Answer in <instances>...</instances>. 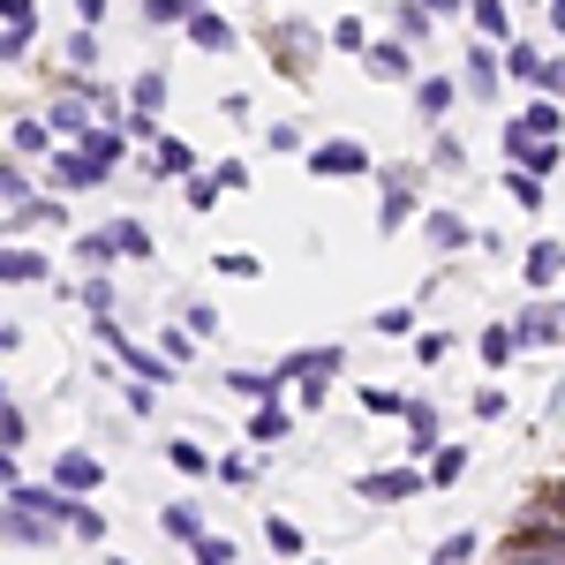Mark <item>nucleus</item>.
<instances>
[{
  "mask_svg": "<svg viewBox=\"0 0 565 565\" xmlns=\"http://www.w3.org/2000/svg\"><path fill=\"white\" fill-rule=\"evenodd\" d=\"M340 362H348L340 348H302V354H287V362H279V377L295 385V399H302V407H324V377H332Z\"/></svg>",
  "mask_w": 565,
  "mask_h": 565,
  "instance_id": "f257e3e1",
  "label": "nucleus"
},
{
  "mask_svg": "<svg viewBox=\"0 0 565 565\" xmlns=\"http://www.w3.org/2000/svg\"><path fill=\"white\" fill-rule=\"evenodd\" d=\"M0 543H31V551H45V543H61V521H45V513H31V505H0Z\"/></svg>",
  "mask_w": 565,
  "mask_h": 565,
  "instance_id": "f03ea898",
  "label": "nucleus"
},
{
  "mask_svg": "<svg viewBox=\"0 0 565 565\" xmlns=\"http://www.w3.org/2000/svg\"><path fill=\"white\" fill-rule=\"evenodd\" d=\"M309 174H324V181L370 174V151H362L354 136H332V143H317V151H309Z\"/></svg>",
  "mask_w": 565,
  "mask_h": 565,
  "instance_id": "7ed1b4c3",
  "label": "nucleus"
},
{
  "mask_svg": "<svg viewBox=\"0 0 565 565\" xmlns=\"http://www.w3.org/2000/svg\"><path fill=\"white\" fill-rule=\"evenodd\" d=\"M505 151H513V167H527V174H543V181L558 174V159H565V151H558V143H551V136H527L521 121L505 129Z\"/></svg>",
  "mask_w": 565,
  "mask_h": 565,
  "instance_id": "20e7f679",
  "label": "nucleus"
},
{
  "mask_svg": "<svg viewBox=\"0 0 565 565\" xmlns=\"http://www.w3.org/2000/svg\"><path fill=\"white\" fill-rule=\"evenodd\" d=\"M181 31H189V45H204V53H234V23L218 15L212 0H196V8L181 15Z\"/></svg>",
  "mask_w": 565,
  "mask_h": 565,
  "instance_id": "39448f33",
  "label": "nucleus"
},
{
  "mask_svg": "<svg viewBox=\"0 0 565 565\" xmlns=\"http://www.w3.org/2000/svg\"><path fill=\"white\" fill-rule=\"evenodd\" d=\"M558 340H565V302H535L513 324V348H558Z\"/></svg>",
  "mask_w": 565,
  "mask_h": 565,
  "instance_id": "423d86ee",
  "label": "nucleus"
},
{
  "mask_svg": "<svg viewBox=\"0 0 565 565\" xmlns=\"http://www.w3.org/2000/svg\"><path fill=\"white\" fill-rule=\"evenodd\" d=\"M430 482L423 468H377V476H362V498H377V505H399V498H423Z\"/></svg>",
  "mask_w": 565,
  "mask_h": 565,
  "instance_id": "0eeeda50",
  "label": "nucleus"
},
{
  "mask_svg": "<svg viewBox=\"0 0 565 565\" xmlns=\"http://www.w3.org/2000/svg\"><path fill=\"white\" fill-rule=\"evenodd\" d=\"M377 218H385V234H399V226L415 218V167H392L385 174V204H377Z\"/></svg>",
  "mask_w": 565,
  "mask_h": 565,
  "instance_id": "6e6552de",
  "label": "nucleus"
},
{
  "mask_svg": "<svg viewBox=\"0 0 565 565\" xmlns=\"http://www.w3.org/2000/svg\"><path fill=\"white\" fill-rule=\"evenodd\" d=\"M399 423H407V445H415V460L445 445V415H437L430 399H407V407H399Z\"/></svg>",
  "mask_w": 565,
  "mask_h": 565,
  "instance_id": "1a4fd4ad",
  "label": "nucleus"
},
{
  "mask_svg": "<svg viewBox=\"0 0 565 565\" xmlns=\"http://www.w3.org/2000/svg\"><path fill=\"white\" fill-rule=\"evenodd\" d=\"M45 129H53V136H84V129H90V90L61 84V98L45 106Z\"/></svg>",
  "mask_w": 565,
  "mask_h": 565,
  "instance_id": "9d476101",
  "label": "nucleus"
},
{
  "mask_svg": "<svg viewBox=\"0 0 565 565\" xmlns=\"http://www.w3.org/2000/svg\"><path fill=\"white\" fill-rule=\"evenodd\" d=\"M114 167H98L90 151H53V189H98Z\"/></svg>",
  "mask_w": 565,
  "mask_h": 565,
  "instance_id": "9b49d317",
  "label": "nucleus"
},
{
  "mask_svg": "<svg viewBox=\"0 0 565 565\" xmlns=\"http://www.w3.org/2000/svg\"><path fill=\"white\" fill-rule=\"evenodd\" d=\"M498 84H505V53L476 39V53H468V90L476 98H498Z\"/></svg>",
  "mask_w": 565,
  "mask_h": 565,
  "instance_id": "f8f14e48",
  "label": "nucleus"
},
{
  "mask_svg": "<svg viewBox=\"0 0 565 565\" xmlns=\"http://www.w3.org/2000/svg\"><path fill=\"white\" fill-rule=\"evenodd\" d=\"M0 279H8V287H45L53 264H45L39 249H0Z\"/></svg>",
  "mask_w": 565,
  "mask_h": 565,
  "instance_id": "ddd939ff",
  "label": "nucleus"
},
{
  "mask_svg": "<svg viewBox=\"0 0 565 565\" xmlns=\"http://www.w3.org/2000/svg\"><path fill=\"white\" fill-rule=\"evenodd\" d=\"M527 287H535V295H543V287H551V279H558L565 271V242H551V234H543V242H535V249H527Z\"/></svg>",
  "mask_w": 565,
  "mask_h": 565,
  "instance_id": "4468645a",
  "label": "nucleus"
},
{
  "mask_svg": "<svg viewBox=\"0 0 565 565\" xmlns=\"http://www.w3.org/2000/svg\"><path fill=\"white\" fill-rule=\"evenodd\" d=\"M53 482H61V490H76V498H84V490H98V482H106V468H98V460H90V452H61V468H53Z\"/></svg>",
  "mask_w": 565,
  "mask_h": 565,
  "instance_id": "2eb2a0df",
  "label": "nucleus"
},
{
  "mask_svg": "<svg viewBox=\"0 0 565 565\" xmlns=\"http://www.w3.org/2000/svg\"><path fill=\"white\" fill-rule=\"evenodd\" d=\"M151 174H159V181H174V174H196V151H189L181 136H159V143H151Z\"/></svg>",
  "mask_w": 565,
  "mask_h": 565,
  "instance_id": "dca6fc26",
  "label": "nucleus"
},
{
  "mask_svg": "<svg viewBox=\"0 0 565 565\" xmlns=\"http://www.w3.org/2000/svg\"><path fill=\"white\" fill-rule=\"evenodd\" d=\"M76 143H84L98 167H121V159H129V136H121V129H106V121H90V129L76 136Z\"/></svg>",
  "mask_w": 565,
  "mask_h": 565,
  "instance_id": "f3484780",
  "label": "nucleus"
},
{
  "mask_svg": "<svg viewBox=\"0 0 565 565\" xmlns=\"http://www.w3.org/2000/svg\"><path fill=\"white\" fill-rule=\"evenodd\" d=\"M287 430H295V415L279 407V392H271V399H257V415H249V437H257V445H279Z\"/></svg>",
  "mask_w": 565,
  "mask_h": 565,
  "instance_id": "a211bd4d",
  "label": "nucleus"
},
{
  "mask_svg": "<svg viewBox=\"0 0 565 565\" xmlns=\"http://www.w3.org/2000/svg\"><path fill=\"white\" fill-rule=\"evenodd\" d=\"M8 143H15V159H45V151H53V129H45V114H23V121L8 129Z\"/></svg>",
  "mask_w": 565,
  "mask_h": 565,
  "instance_id": "6ab92c4d",
  "label": "nucleus"
},
{
  "mask_svg": "<svg viewBox=\"0 0 565 565\" xmlns=\"http://www.w3.org/2000/svg\"><path fill=\"white\" fill-rule=\"evenodd\" d=\"M423 234H430V249H468V242H476L460 212H430V218H423Z\"/></svg>",
  "mask_w": 565,
  "mask_h": 565,
  "instance_id": "aec40b11",
  "label": "nucleus"
},
{
  "mask_svg": "<svg viewBox=\"0 0 565 565\" xmlns=\"http://www.w3.org/2000/svg\"><path fill=\"white\" fill-rule=\"evenodd\" d=\"M460 476H468V445H437V452H430V476H423V482H430V490H452Z\"/></svg>",
  "mask_w": 565,
  "mask_h": 565,
  "instance_id": "412c9836",
  "label": "nucleus"
},
{
  "mask_svg": "<svg viewBox=\"0 0 565 565\" xmlns=\"http://www.w3.org/2000/svg\"><path fill=\"white\" fill-rule=\"evenodd\" d=\"M271 53H279V61H302V68H309V53H317L309 23H271Z\"/></svg>",
  "mask_w": 565,
  "mask_h": 565,
  "instance_id": "4be33fe9",
  "label": "nucleus"
},
{
  "mask_svg": "<svg viewBox=\"0 0 565 565\" xmlns=\"http://www.w3.org/2000/svg\"><path fill=\"white\" fill-rule=\"evenodd\" d=\"M362 61L377 68V76H407L415 68V53H407V39H385V45H362Z\"/></svg>",
  "mask_w": 565,
  "mask_h": 565,
  "instance_id": "5701e85b",
  "label": "nucleus"
},
{
  "mask_svg": "<svg viewBox=\"0 0 565 565\" xmlns=\"http://www.w3.org/2000/svg\"><path fill=\"white\" fill-rule=\"evenodd\" d=\"M521 129L527 136H558L565 129V114H558V98H551V90H535V106L521 114Z\"/></svg>",
  "mask_w": 565,
  "mask_h": 565,
  "instance_id": "b1692460",
  "label": "nucleus"
},
{
  "mask_svg": "<svg viewBox=\"0 0 565 565\" xmlns=\"http://www.w3.org/2000/svg\"><path fill=\"white\" fill-rule=\"evenodd\" d=\"M452 98H460V90L445 84V76H423V84H415V106H423L430 121H445V114H452Z\"/></svg>",
  "mask_w": 565,
  "mask_h": 565,
  "instance_id": "393cba45",
  "label": "nucleus"
},
{
  "mask_svg": "<svg viewBox=\"0 0 565 565\" xmlns=\"http://www.w3.org/2000/svg\"><path fill=\"white\" fill-rule=\"evenodd\" d=\"M159 527H167L174 543H196V535H204V513H196V505L181 498V505H167V513H159Z\"/></svg>",
  "mask_w": 565,
  "mask_h": 565,
  "instance_id": "a878e982",
  "label": "nucleus"
},
{
  "mask_svg": "<svg viewBox=\"0 0 565 565\" xmlns=\"http://www.w3.org/2000/svg\"><path fill=\"white\" fill-rule=\"evenodd\" d=\"M535 76H543V53H535V45H505V84L535 90Z\"/></svg>",
  "mask_w": 565,
  "mask_h": 565,
  "instance_id": "bb28decb",
  "label": "nucleus"
},
{
  "mask_svg": "<svg viewBox=\"0 0 565 565\" xmlns=\"http://www.w3.org/2000/svg\"><path fill=\"white\" fill-rule=\"evenodd\" d=\"M226 385L242 392V399H271V392L287 385V377H279V370H234V377H226Z\"/></svg>",
  "mask_w": 565,
  "mask_h": 565,
  "instance_id": "cd10ccee",
  "label": "nucleus"
},
{
  "mask_svg": "<svg viewBox=\"0 0 565 565\" xmlns=\"http://www.w3.org/2000/svg\"><path fill=\"white\" fill-rule=\"evenodd\" d=\"M76 257H84L90 271H106V264L121 257V249H114V226H98V234H84V242H76Z\"/></svg>",
  "mask_w": 565,
  "mask_h": 565,
  "instance_id": "c85d7f7f",
  "label": "nucleus"
},
{
  "mask_svg": "<svg viewBox=\"0 0 565 565\" xmlns=\"http://www.w3.org/2000/svg\"><path fill=\"white\" fill-rule=\"evenodd\" d=\"M505 189H513V204H521V212H543V174L513 167V174H505Z\"/></svg>",
  "mask_w": 565,
  "mask_h": 565,
  "instance_id": "c756f323",
  "label": "nucleus"
},
{
  "mask_svg": "<svg viewBox=\"0 0 565 565\" xmlns=\"http://www.w3.org/2000/svg\"><path fill=\"white\" fill-rule=\"evenodd\" d=\"M167 460H174L181 476H212V452H204V445H189V437H174V445H167Z\"/></svg>",
  "mask_w": 565,
  "mask_h": 565,
  "instance_id": "7c9ffc66",
  "label": "nucleus"
},
{
  "mask_svg": "<svg viewBox=\"0 0 565 565\" xmlns=\"http://www.w3.org/2000/svg\"><path fill=\"white\" fill-rule=\"evenodd\" d=\"M264 543H271L279 558H302V527H295V521H279V513L264 521Z\"/></svg>",
  "mask_w": 565,
  "mask_h": 565,
  "instance_id": "2f4dec72",
  "label": "nucleus"
},
{
  "mask_svg": "<svg viewBox=\"0 0 565 565\" xmlns=\"http://www.w3.org/2000/svg\"><path fill=\"white\" fill-rule=\"evenodd\" d=\"M476 31L482 39H505V31H513V8H505V0H476Z\"/></svg>",
  "mask_w": 565,
  "mask_h": 565,
  "instance_id": "473e14b6",
  "label": "nucleus"
},
{
  "mask_svg": "<svg viewBox=\"0 0 565 565\" xmlns=\"http://www.w3.org/2000/svg\"><path fill=\"white\" fill-rule=\"evenodd\" d=\"M513 324H482V362H490V370H498V362H513Z\"/></svg>",
  "mask_w": 565,
  "mask_h": 565,
  "instance_id": "72a5a7b5",
  "label": "nucleus"
},
{
  "mask_svg": "<svg viewBox=\"0 0 565 565\" xmlns=\"http://www.w3.org/2000/svg\"><path fill=\"white\" fill-rule=\"evenodd\" d=\"M114 249H121L129 264H143V257H151V234H143L136 218H121V226H114Z\"/></svg>",
  "mask_w": 565,
  "mask_h": 565,
  "instance_id": "f704fd0d",
  "label": "nucleus"
},
{
  "mask_svg": "<svg viewBox=\"0 0 565 565\" xmlns=\"http://www.w3.org/2000/svg\"><path fill=\"white\" fill-rule=\"evenodd\" d=\"M392 15H399V39H407V45H415V39H430V8H423V0H399Z\"/></svg>",
  "mask_w": 565,
  "mask_h": 565,
  "instance_id": "c9c22d12",
  "label": "nucleus"
},
{
  "mask_svg": "<svg viewBox=\"0 0 565 565\" xmlns=\"http://www.w3.org/2000/svg\"><path fill=\"white\" fill-rule=\"evenodd\" d=\"M189 551H196V565H234V558H242V551H234L226 535H212V527H204V535H196Z\"/></svg>",
  "mask_w": 565,
  "mask_h": 565,
  "instance_id": "e433bc0d",
  "label": "nucleus"
},
{
  "mask_svg": "<svg viewBox=\"0 0 565 565\" xmlns=\"http://www.w3.org/2000/svg\"><path fill=\"white\" fill-rule=\"evenodd\" d=\"M476 551H482V535H476V527H460V535L437 543V565H460V558H476Z\"/></svg>",
  "mask_w": 565,
  "mask_h": 565,
  "instance_id": "4c0bfd02",
  "label": "nucleus"
},
{
  "mask_svg": "<svg viewBox=\"0 0 565 565\" xmlns=\"http://www.w3.org/2000/svg\"><path fill=\"white\" fill-rule=\"evenodd\" d=\"M181 196H189V212H212L226 189H218V174H189V189H181Z\"/></svg>",
  "mask_w": 565,
  "mask_h": 565,
  "instance_id": "58836bf2",
  "label": "nucleus"
},
{
  "mask_svg": "<svg viewBox=\"0 0 565 565\" xmlns=\"http://www.w3.org/2000/svg\"><path fill=\"white\" fill-rule=\"evenodd\" d=\"M136 106H143V114H159V106H167V76H159V68H143V76H136Z\"/></svg>",
  "mask_w": 565,
  "mask_h": 565,
  "instance_id": "ea45409f",
  "label": "nucleus"
},
{
  "mask_svg": "<svg viewBox=\"0 0 565 565\" xmlns=\"http://www.w3.org/2000/svg\"><path fill=\"white\" fill-rule=\"evenodd\" d=\"M23 196H31V174L15 159H0V204H23Z\"/></svg>",
  "mask_w": 565,
  "mask_h": 565,
  "instance_id": "a19ab883",
  "label": "nucleus"
},
{
  "mask_svg": "<svg viewBox=\"0 0 565 565\" xmlns=\"http://www.w3.org/2000/svg\"><path fill=\"white\" fill-rule=\"evenodd\" d=\"M212 476L242 490V482H257V460H242V452H226V460H212Z\"/></svg>",
  "mask_w": 565,
  "mask_h": 565,
  "instance_id": "79ce46f5",
  "label": "nucleus"
},
{
  "mask_svg": "<svg viewBox=\"0 0 565 565\" xmlns=\"http://www.w3.org/2000/svg\"><path fill=\"white\" fill-rule=\"evenodd\" d=\"M68 535L98 543V535H106V513H98V505H76V513H68Z\"/></svg>",
  "mask_w": 565,
  "mask_h": 565,
  "instance_id": "37998d69",
  "label": "nucleus"
},
{
  "mask_svg": "<svg viewBox=\"0 0 565 565\" xmlns=\"http://www.w3.org/2000/svg\"><path fill=\"white\" fill-rule=\"evenodd\" d=\"M15 445H23V407L0 399V452H15Z\"/></svg>",
  "mask_w": 565,
  "mask_h": 565,
  "instance_id": "c03bdc74",
  "label": "nucleus"
},
{
  "mask_svg": "<svg viewBox=\"0 0 565 565\" xmlns=\"http://www.w3.org/2000/svg\"><path fill=\"white\" fill-rule=\"evenodd\" d=\"M181 15H189V0H143V23H159V31H174Z\"/></svg>",
  "mask_w": 565,
  "mask_h": 565,
  "instance_id": "a18cd8bd",
  "label": "nucleus"
},
{
  "mask_svg": "<svg viewBox=\"0 0 565 565\" xmlns=\"http://www.w3.org/2000/svg\"><path fill=\"white\" fill-rule=\"evenodd\" d=\"M370 324H377V332H385V340H407V332H415V309H377V317H370Z\"/></svg>",
  "mask_w": 565,
  "mask_h": 565,
  "instance_id": "49530a36",
  "label": "nucleus"
},
{
  "mask_svg": "<svg viewBox=\"0 0 565 565\" xmlns=\"http://www.w3.org/2000/svg\"><path fill=\"white\" fill-rule=\"evenodd\" d=\"M218 271H226V279H257V257H249V249H218Z\"/></svg>",
  "mask_w": 565,
  "mask_h": 565,
  "instance_id": "de8ad7c7",
  "label": "nucleus"
},
{
  "mask_svg": "<svg viewBox=\"0 0 565 565\" xmlns=\"http://www.w3.org/2000/svg\"><path fill=\"white\" fill-rule=\"evenodd\" d=\"M31 53V31L23 23H0V61H23Z\"/></svg>",
  "mask_w": 565,
  "mask_h": 565,
  "instance_id": "09e8293b",
  "label": "nucleus"
},
{
  "mask_svg": "<svg viewBox=\"0 0 565 565\" xmlns=\"http://www.w3.org/2000/svg\"><path fill=\"white\" fill-rule=\"evenodd\" d=\"M332 45H340V53H362L370 39H362V23H354V15H340V23H332Z\"/></svg>",
  "mask_w": 565,
  "mask_h": 565,
  "instance_id": "8fccbe9b",
  "label": "nucleus"
},
{
  "mask_svg": "<svg viewBox=\"0 0 565 565\" xmlns=\"http://www.w3.org/2000/svg\"><path fill=\"white\" fill-rule=\"evenodd\" d=\"M90 61H98V39H90V23H84V31L68 39V68H90Z\"/></svg>",
  "mask_w": 565,
  "mask_h": 565,
  "instance_id": "3c124183",
  "label": "nucleus"
},
{
  "mask_svg": "<svg viewBox=\"0 0 565 565\" xmlns=\"http://www.w3.org/2000/svg\"><path fill=\"white\" fill-rule=\"evenodd\" d=\"M84 302L90 309H114V279H106V271H90V279H84Z\"/></svg>",
  "mask_w": 565,
  "mask_h": 565,
  "instance_id": "603ef678",
  "label": "nucleus"
},
{
  "mask_svg": "<svg viewBox=\"0 0 565 565\" xmlns=\"http://www.w3.org/2000/svg\"><path fill=\"white\" fill-rule=\"evenodd\" d=\"M189 332H196V340H212V332H218V309L196 302V309H189Z\"/></svg>",
  "mask_w": 565,
  "mask_h": 565,
  "instance_id": "864d4df0",
  "label": "nucleus"
},
{
  "mask_svg": "<svg viewBox=\"0 0 565 565\" xmlns=\"http://www.w3.org/2000/svg\"><path fill=\"white\" fill-rule=\"evenodd\" d=\"M535 90H551V98H565V61H543V76H535Z\"/></svg>",
  "mask_w": 565,
  "mask_h": 565,
  "instance_id": "5fc2aeb1",
  "label": "nucleus"
},
{
  "mask_svg": "<svg viewBox=\"0 0 565 565\" xmlns=\"http://www.w3.org/2000/svg\"><path fill=\"white\" fill-rule=\"evenodd\" d=\"M362 407H370V415H399L407 399H399V392H362Z\"/></svg>",
  "mask_w": 565,
  "mask_h": 565,
  "instance_id": "6e6d98bb",
  "label": "nucleus"
},
{
  "mask_svg": "<svg viewBox=\"0 0 565 565\" xmlns=\"http://www.w3.org/2000/svg\"><path fill=\"white\" fill-rule=\"evenodd\" d=\"M218 174V189H249V167H242V159H226V167H212Z\"/></svg>",
  "mask_w": 565,
  "mask_h": 565,
  "instance_id": "4d7b16f0",
  "label": "nucleus"
},
{
  "mask_svg": "<svg viewBox=\"0 0 565 565\" xmlns=\"http://www.w3.org/2000/svg\"><path fill=\"white\" fill-rule=\"evenodd\" d=\"M476 415H482V423H490V415H505V392L482 385V392H476Z\"/></svg>",
  "mask_w": 565,
  "mask_h": 565,
  "instance_id": "13d9d810",
  "label": "nucleus"
},
{
  "mask_svg": "<svg viewBox=\"0 0 565 565\" xmlns=\"http://www.w3.org/2000/svg\"><path fill=\"white\" fill-rule=\"evenodd\" d=\"M0 23H23V31H31L39 15H31V0H0Z\"/></svg>",
  "mask_w": 565,
  "mask_h": 565,
  "instance_id": "bf43d9fd",
  "label": "nucleus"
},
{
  "mask_svg": "<svg viewBox=\"0 0 565 565\" xmlns=\"http://www.w3.org/2000/svg\"><path fill=\"white\" fill-rule=\"evenodd\" d=\"M196 354V332H167V362H189Z\"/></svg>",
  "mask_w": 565,
  "mask_h": 565,
  "instance_id": "052dcab7",
  "label": "nucleus"
},
{
  "mask_svg": "<svg viewBox=\"0 0 565 565\" xmlns=\"http://www.w3.org/2000/svg\"><path fill=\"white\" fill-rule=\"evenodd\" d=\"M76 15H84V23H106V0H76Z\"/></svg>",
  "mask_w": 565,
  "mask_h": 565,
  "instance_id": "680f3d73",
  "label": "nucleus"
},
{
  "mask_svg": "<svg viewBox=\"0 0 565 565\" xmlns=\"http://www.w3.org/2000/svg\"><path fill=\"white\" fill-rule=\"evenodd\" d=\"M8 482H23L15 476V452H0V490H8Z\"/></svg>",
  "mask_w": 565,
  "mask_h": 565,
  "instance_id": "e2e57ef3",
  "label": "nucleus"
},
{
  "mask_svg": "<svg viewBox=\"0 0 565 565\" xmlns=\"http://www.w3.org/2000/svg\"><path fill=\"white\" fill-rule=\"evenodd\" d=\"M423 8H430V15H452V8H460V0H423Z\"/></svg>",
  "mask_w": 565,
  "mask_h": 565,
  "instance_id": "0e129e2a",
  "label": "nucleus"
},
{
  "mask_svg": "<svg viewBox=\"0 0 565 565\" xmlns=\"http://www.w3.org/2000/svg\"><path fill=\"white\" fill-rule=\"evenodd\" d=\"M551 23H558V31H565V0H551Z\"/></svg>",
  "mask_w": 565,
  "mask_h": 565,
  "instance_id": "69168bd1",
  "label": "nucleus"
},
{
  "mask_svg": "<svg viewBox=\"0 0 565 565\" xmlns=\"http://www.w3.org/2000/svg\"><path fill=\"white\" fill-rule=\"evenodd\" d=\"M0 399H8V385H0Z\"/></svg>",
  "mask_w": 565,
  "mask_h": 565,
  "instance_id": "338daca9",
  "label": "nucleus"
},
{
  "mask_svg": "<svg viewBox=\"0 0 565 565\" xmlns=\"http://www.w3.org/2000/svg\"><path fill=\"white\" fill-rule=\"evenodd\" d=\"M189 8H196V0H189Z\"/></svg>",
  "mask_w": 565,
  "mask_h": 565,
  "instance_id": "774afa93",
  "label": "nucleus"
}]
</instances>
